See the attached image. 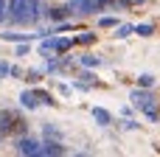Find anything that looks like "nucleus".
<instances>
[{"label":"nucleus","mask_w":160,"mask_h":157,"mask_svg":"<svg viewBox=\"0 0 160 157\" xmlns=\"http://www.w3.org/2000/svg\"><path fill=\"white\" fill-rule=\"evenodd\" d=\"M31 53V48H28V42H17V51H14V56H20V59H25Z\"/></svg>","instance_id":"nucleus-15"},{"label":"nucleus","mask_w":160,"mask_h":157,"mask_svg":"<svg viewBox=\"0 0 160 157\" xmlns=\"http://www.w3.org/2000/svg\"><path fill=\"white\" fill-rule=\"evenodd\" d=\"M129 34H135V25H132V22H121V25H115V34H112V37H115V39H127Z\"/></svg>","instance_id":"nucleus-11"},{"label":"nucleus","mask_w":160,"mask_h":157,"mask_svg":"<svg viewBox=\"0 0 160 157\" xmlns=\"http://www.w3.org/2000/svg\"><path fill=\"white\" fill-rule=\"evenodd\" d=\"M11 76H14V79H20V76H22V67H17V65H11Z\"/></svg>","instance_id":"nucleus-23"},{"label":"nucleus","mask_w":160,"mask_h":157,"mask_svg":"<svg viewBox=\"0 0 160 157\" xmlns=\"http://www.w3.org/2000/svg\"><path fill=\"white\" fill-rule=\"evenodd\" d=\"M0 112H3V110H0Z\"/></svg>","instance_id":"nucleus-24"},{"label":"nucleus","mask_w":160,"mask_h":157,"mask_svg":"<svg viewBox=\"0 0 160 157\" xmlns=\"http://www.w3.org/2000/svg\"><path fill=\"white\" fill-rule=\"evenodd\" d=\"M68 149L62 146V140L56 138H45L42 140V149H39V157H56V155H65Z\"/></svg>","instance_id":"nucleus-5"},{"label":"nucleus","mask_w":160,"mask_h":157,"mask_svg":"<svg viewBox=\"0 0 160 157\" xmlns=\"http://www.w3.org/2000/svg\"><path fill=\"white\" fill-rule=\"evenodd\" d=\"M79 65H82V67H101L104 59L96 56V53H84V56H79Z\"/></svg>","instance_id":"nucleus-10"},{"label":"nucleus","mask_w":160,"mask_h":157,"mask_svg":"<svg viewBox=\"0 0 160 157\" xmlns=\"http://www.w3.org/2000/svg\"><path fill=\"white\" fill-rule=\"evenodd\" d=\"M0 22H8V0H0Z\"/></svg>","instance_id":"nucleus-18"},{"label":"nucleus","mask_w":160,"mask_h":157,"mask_svg":"<svg viewBox=\"0 0 160 157\" xmlns=\"http://www.w3.org/2000/svg\"><path fill=\"white\" fill-rule=\"evenodd\" d=\"M39 149L42 143L31 135H20L17 138V155H25V157H39Z\"/></svg>","instance_id":"nucleus-2"},{"label":"nucleus","mask_w":160,"mask_h":157,"mask_svg":"<svg viewBox=\"0 0 160 157\" xmlns=\"http://www.w3.org/2000/svg\"><path fill=\"white\" fill-rule=\"evenodd\" d=\"M14 124H20L17 115L8 112V110H3V112H0V135H8V132L14 129Z\"/></svg>","instance_id":"nucleus-7"},{"label":"nucleus","mask_w":160,"mask_h":157,"mask_svg":"<svg viewBox=\"0 0 160 157\" xmlns=\"http://www.w3.org/2000/svg\"><path fill=\"white\" fill-rule=\"evenodd\" d=\"M93 39H96V34H90V31H84V34H82V37L76 39V42H82V45H87V42H93Z\"/></svg>","instance_id":"nucleus-22"},{"label":"nucleus","mask_w":160,"mask_h":157,"mask_svg":"<svg viewBox=\"0 0 160 157\" xmlns=\"http://www.w3.org/2000/svg\"><path fill=\"white\" fill-rule=\"evenodd\" d=\"M8 25H28L25 0H8Z\"/></svg>","instance_id":"nucleus-3"},{"label":"nucleus","mask_w":160,"mask_h":157,"mask_svg":"<svg viewBox=\"0 0 160 157\" xmlns=\"http://www.w3.org/2000/svg\"><path fill=\"white\" fill-rule=\"evenodd\" d=\"M135 34H138V37H152V34H155V25H152V22H138V25H135Z\"/></svg>","instance_id":"nucleus-12"},{"label":"nucleus","mask_w":160,"mask_h":157,"mask_svg":"<svg viewBox=\"0 0 160 157\" xmlns=\"http://www.w3.org/2000/svg\"><path fill=\"white\" fill-rule=\"evenodd\" d=\"M115 25H118L115 17H101V20H98V28H115Z\"/></svg>","instance_id":"nucleus-16"},{"label":"nucleus","mask_w":160,"mask_h":157,"mask_svg":"<svg viewBox=\"0 0 160 157\" xmlns=\"http://www.w3.org/2000/svg\"><path fill=\"white\" fill-rule=\"evenodd\" d=\"M42 17H45L42 0H25V20H28V25H37Z\"/></svg>","instance_id":"nucleus-4"},{"label":"nucleus","mask_w":160,"mask_h":157,"mask_svg":"<svg viewBox=\"0 0 160 157\" xmlns=\"http://www.w3.org/2000/svg\"><path fill=\"white\" fill-rule=\"evenodd\" d=\"M138 84H141V87H155V76H152V73H141V76H138Z\"/></svg>","instance_id":"nucleus-14"},{"label":"nucleus","mask_w":160,"mask_h":157,"mask_svg":"<svg viewBox=\"0 0 160 157\" xmlns=\"http://www.w3.org/2000/svg\"><path fill=\"white\" fill-rule=\"evenodd\" d=\"M79 79H82V81H87V84H96V73H90V70L79 73Z\"/></svg>","instance_id":"nucleus-19"},{"label":"nucleus","mask_w":160,"mask_h":157,"mask_svg":"<svg viewBox=\"0 0 160 157\" xmlns=\"http://www.w3.org/2000/svg\"><path fill=\"white\" fill-rule=\"evenodd\" d=\"M90 115H93V121H96L98 126H110V124H112V115H110L104 107H93V110H90Z\"/></svg>","instance_id":"nucleus-8"},{"label":"nucleus","mask_w":160,"mask_h":157,"mask_svg":"<svg viewBox=\"0 0 160 157\" xmlns=\"http://www.w3.org/2000/svg\"><path fill=\"white\" fill-rule=\"evenodd\" d=\"M0 37L8 39V42H31V39H39V34H17V31H3Z\"/></svg>","instance_id":"nucleus-9"},{"label":"nucleus","mask_w":160,"mask_h":157,"mask_svg":"<svg viewBox=\"0 0 160 157\" xmlns=\"http://www.w3.org/2000/svg\"><path fill=\"white\" fill-rule=\"evenodd\" d=\"M42 135H45V138H56V140H62V132H59L53 124H42Z\"/></svg>","instance_id":"nucleus-13"},{"label":"nucleus","mask_w":160,"mask_h":157,"mask_svg":"<svg viewBox=\"0 0 160 157\" xmlns=\"http://www.w3.org/2000/svg\"><path fill=\"white\" fill-rule=\"evenodd\" d=\"M129 101H132V107L141 110L149 121H158V101H155V96L149 93V87H135V90L129 93Z\"/></svg>","instance_id":"nucleus-1"},{"label":"nucleus","mask_w":160,"mask_h":157,"mask_svg":"<svg viewBox=\"0 0 160 157\" xmlns=\"http://www.w3.org/2000/svg\"><path fill=\"white\" fill-rule=\"evenodd\" d=\"M37 96H39V104H48V107H51V104H56V101H53V96H51V93H45V90H37Z\"/></svg>","instance_id":"nucleus-17"},{"label":"nucleus","mask_w":160,"mask_h":157,"mask_svg":"<svg viewBox=\"0 0 160 157\" xmlns=\"http://www.w3.org/2000/svg\"><path fill=\"white\" fill-rule=\"evenodd\" d=\"M121 129H127V132H132V129H138V124H135L132 118H124V121H121Z\"/></svg>","instance_id":"nucleus-20"},{"label":"nucleus","mask_w":160,"mask_h":157,"mask_svg":"<svg viewBox=\"0 0 160 157\" xmlns=\"http://www.w3.org/2000/svg\"><path fill=\"white\" fill-rule=\"evenodd\" d=\"M17 101H20V107H25V110H37V107H39V96H37V90H22Z\"/></svg>","instance_id":"nucleus-6"},{"label":"nucleus","mask_w":160,"mask_h":157,"mask_svg":"<svg viewBox=\"0 0 160 157\" xmlns=\"http://www.w3.org/2000/svg\"><path fill=\"white\" fill-rule=\"evenodd\" d=\"M3 76H11V65L6 62V59H0V79Z\"/></svg>","instance_id":"nucleus-21"}]
</instances>
